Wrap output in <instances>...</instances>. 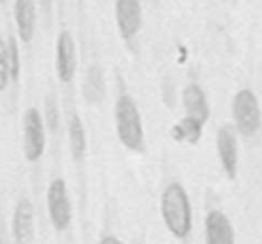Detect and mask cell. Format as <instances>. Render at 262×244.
<instances>
[{"label":"cell","instance_id":"cell-19","mask_svg":"<svg viewBox=\"0 0 262 244\" xmlns=\"http://www.w3.org/2000/svg\"><path fill=\"white\" fill-rule=\"evenodd\" d=\"M99 244H123L120 239H117L116 236H104L102 240L99 241Z\"/></svg>","mask_w":262,"mask_h":244},{"label":"cell","instance_id":"cell-18","mask_svg":"<svg viewBox=\"0 0 262 244\" xmlns=\"http://www.w3.org/2000/svg\"><path fill=\"white\" fill-rule=\"evenodd\" d=\"M47 110H48V122H49V126L54 130L58 122V110H57V105H55V103L53 102V100L48 102Z\"/></svg>","mask_w":262,"mask_h":244},{"label":"cell","instance_id":"cell-17","mask_svg":"<svg viewBox=\"0 0 262 244\" xmlns=\"http://www.w3.org/2000/svg\"><path fill=\"white\" fill-rule=\"evenodd\" d=\"M11 80V71H9L8 62V49L4 40L0 37V92L8 87Z\"/></svg>","mask_w":262,"mask_h":244},{"label":"cell","instance_id":"cell-2","mask_svg":"<svg viewBox=\"0 0 262 244\" xmlns=\"http://www.w3.org/2000/svg\"><path fill=\"white\" fill-rule=\"evenodd\" d=\"M115 121L117 137L127 149L142 152L144 149V131L142 117L133 98L121 95L116 102Z\"/></svg>","mask_w":262,"mask_h":244},{"label":"cell","instance_id":"cell-12","mask_svg":"<svg viewBox=\"0 0 262 244\" xmlns=\"http://www.w3.org/2000/svg\"><path fill=\"white\" fill-rule=\"evenodd\" d=\"M14 19H16L19 39L24 42L31 41L35 34V22H36L35 0H16Z\"/></svg>","mask_w":262,"mask_h":244},{"label":"cell","instance_id":"cell-20","mask_svg":"<svg viewBox=\"0 0 262 244\" xmlns=\"http://www.w3.org/2000/svg\"><path fill=\"white\" fill-rule=\"evenodd\" d=\"M0 244H2V235H0Z\"/></svg>","mask_w":262,"mask_h":244},{"label":"cell","instance_id":"cell-21","mask_svg":"<svg viewBox=\"0 0 262 244\" xmlns=\"http://www.w3.org/2000/svg\"><path fill=\"white\" fill-rule=\"evenodd\" d=\"M3 2H6V0H0V3H3Z\"/></svg>","mask_w":262,"mask_h":244},{"label":"cell","instance_id":"cell-14","mask_svg":"<svg viewBox=\"0 0 262 244\" xmlns=\"http://www.w3.org/2000/svg\"><path fill=\"white\" fill-rule=\"evenodd\" d=\"M69 137L72 156H74L75 160L80 161L84 157L85 150H86V135H85V129L81 122V118L77 115H74L70 120Z\"/></svg>","mask_w":262,"mask_h":244},{"label":"cell","instance_id":"cell-6","mask_svg":"<svg viewBox=\"0 0 262 244\" xmlns=\"http://www.w3.org/2000/svg\"><path fill=\"white\" fill-rule=\"evenodd\" d=\"M55 70L58 79L62 82L72 81L76 71V48L72 35L62 31L58 35L55 47Z\"/></svg>","mask_w":262,"mask_h":244},{"label":"cell","instance_id":"cell-1","mask_svg":"<svg viewBox=\"0 0 262 244\" xmlns=\"http://www.w3.org/2000/svg\"><path fill=\"white\" fill-rule=\"evenodd\" d=\"M163 223L178 239H185L191 231V206L186 190L179 183H171L161 197Z\"/></svg>","mask_w":262,"mask_h":244},{"label":"cell","instance_id":"cell-4","mask_svg":"<svg viewBox=\"0 0 262 244\" xmlns=\"http://www.w3.org/2000/svg\"><path fill=\"white\" fill-rule=\"evenodd\" d=\"M48 212L57 231H64L71 224L72 210L67 187L63 179L57 178L50 183L47 194Z\"/></svg>","mask_w":262,"mask_h":244},{"label":"cell","instance_id":"cell-10","mask_svg":"<svg viewBox=\"0 0 262 244\" xmlns=\"http://www.w3.org/2000/svg\"><path fill=\"white\" fill-rule=\"evenodd\" d=\"M12 229L14 239L18 244H27L34 235V207L26 198L17 202Z\"/></svg>","mask_w":262,"mask_h":244},{"label":"cell","instance_id":"cell-9","mask_svg":"<svg viewBox=\"0 0 262 244\" xmlns=\"http://www.w3.org/2000/svg\"><path fill=\"white\" fill-rule=\"evenodd\" d=\"M206 244H235V234L230 220L219 210L211 211L205 223Z\"/></svg>","mask_w":262,"mask_h":244},{"label":"cell","instance_id":"cell-5","mask_svg":"<svg viewBox=\"0 0 262 244\" xmlns=\"http://www.w3.org/2000/svg\"><path fill=\"white\" fill-rule=\"evenodd\" d=\"M45 150V129L41 115L36 108L26 110L24 117V152L29 162L40 160Z\"/></svg>","mask_w":262,"mask_h":244},{"label":"cell","instance_id":"cell-3","mask_svg":"<svg viewBox=\"0 0 262 244\" xmlns=\"http://www.w3.org/2000/svg\"><path fill=\"white\" fill-rule=\"evenodd\" d=\"M233 117L238 131L244 137H253L261 127L258 99L251 89H242L233 99Z\"/></svg>","mask_w":262,"mask_h":244},{"label":"cell","instance_id":"cell-11","mask_svg":"<svg viewBox=\"0 0 262 244\" xmlns=\"http://www.w3.org/2000/svg\"><path fill=\"white\" fill-rule=\"evenodd\" d=\"M183 103L186 116L201 121L202 124L207 122L210 118V105H208L205 92L200 85L190 84L184 89Z\"/></svg>","mask_w":262,"mask_h":244},{"label":"cell","instance_id":"cell-16","mask_svg":"<svg viewBox=\"0 0 262 244\" xmlns=\"http://www.w3.org/2000/svg\"><path fill=\"white\" fill-rule=\"evenodd\" d=\"M7 49H8V62L9 71H11V80L17 81L19 77V71H21V60H19V50L16 37H9L8 44H7Z\"/></svg>","mask_w":262,"mask_h":244},{"label":"cell","instance_id":"cell-8","mask_svg":"<svg viewBox=\"0 0 262 244\" xmlns=\"http://www.w3.org/2000/svg\"><path fill=\"white\" fill-rule=\"evenodd\" d=\"M116 22L122 39H133L142 26V2L116 0Z\"/></svg>","mask_w":262,"mask_h":244},{"label":"cell","instance_id":"cell-7","mask_svg":"<svg viewBox=\"0 0 262 244\" xmlns=\"http://www.w3.org/2000/svg\"><path fill=\"white\" fill-rule=\"evenodd\" d=\"M217 154L229 180H235L238 173V144L234 129L230 125L220 127L216 138Z\"/></svg>","mask_w":262,"mask_h":244},{"label":"cell","instance_id":"cell-13","mask_svg":"<svg viewBox=\"0 0 262 244\" xmlns=\"http://www.w3.org/2000/svg\"><path fill=\"white\" fill-rule=\"evenodd\" d=\"M203 126L205 124H202L201 121L185 116L178 124L173 125L171 129V137L179 143L196 144L203 135Z\"/></svg>","mask_w":262,"mask_h":244},{"label":"cell","instance_id":"cell-15","mask_svg":"<svg viewBox=\"0 0 262 244\" xmlns=\"http://www.w3.org/2000/svg\"><path fill=\"white\" fill-rule=\"evenodd\" d=\"M84 95L89 102H102L104 95V81H103L102 72L98 67H90L85 76L84 81Z\"/></svg>","mask_w":262,"mask_h":244}]
</instances>
